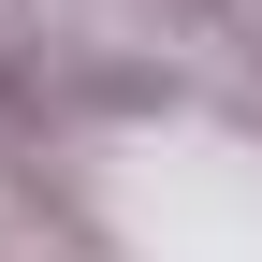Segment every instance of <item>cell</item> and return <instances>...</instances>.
<instances>
[]
</instances>
